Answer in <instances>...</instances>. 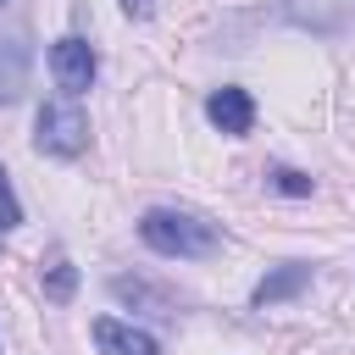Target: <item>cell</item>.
<instances>
[{
    "instance_id": "cell-7",
    "label": "cell",
    "mask_w": 355,
    "mask_h": 355,
    "mask_svg": "<svg viewBox=\"0 0 355 355\" xmlns=\"http://www.w3.org/2000/svg\"><path fill=\"white\" fill-rule=\"evenodd\" d=\"M22 89H28V44L0 39V105L22 100Z\"/></svg>"
},
{
    "instance_id": "cell-4",
    "label": "cell",
    "mask_w": 355,
    "mask_h": 355,
    "mask_svg": "<svg viewBox=\"0 0 355 355\" xmlns=\"http://www.w3.org/2000/svg\"><path fill=\"white\" fill-rule=\"evenodd\" d=\"M94 344H100V355H155V338L133 322H116V316L94 322Z\"/></svg>"
},
{
    "instance_id": "cell-1",
    "label": "cell",
    "mask_w": 355,
    "mask_h": 355,
    "mask_svg": "<svg viewBox=\"0 0 355 355\" xmlns=\"http://www.w3.org/2000/svg\"><path fill=\"white\" fill-rule=\"evenodd\" d=\"M139 239L155 255H178V261H194V255L216 250V227L211 222H200L194 211H166V205H155V211L139 216Z\"/></svg>"
},
{
    "instance_id": "cell-11",
    "label": "cell",
    "mask_w": 355,
    "mask_h": 355,
    "mask_svg": "<svg viewBox=\"0 0 355 355\" xmlns=\"http://www.w3.org/2000/svg\"><path fill=\"white\" fill-rule=\"evenodd\" d=\"M122 11H128V17H133V22H144V17H150V11H155V0H122Z\"/></svg>"
},
{
    "instance_id": "cell-5",
    "label": "cell",
    "mask_w": 355,
    "mask_h": 355,
    "mask_svg": "<svg viewBox=\"0 0 355 355\" xmlns=\"http://www.w3.org/2000/svg\"><path fill=\"white\" fill-rule=\"evenodd\" d=\"M205 116L222 128V133H250V122H255V100L244 94V89H216L211 100H205Z\"/></svg>"
},
{
    "instance_id": "cell-6",
    "label": "cell",
    "mask_w": 355,
    "mask_h": 355,
    "mask_svg": "<svg viewBox=\"0 0 355 355\" xmlns=\"http://www.w3.org/2000/svg\"><path fill=\"white\" fill-rule=\"evenodd\" d=\"M305 283H311V266H305V261H288V266H277L272 277L255 283V305H261V311H266V305H283V300H294Z\"/></svg>"
},
{
    "instance_id": "cell-9",
    "label": "cell",
    "mask_w": 355,
    "mask_h": 355,
    "mask_svg": "<svg viewBox=\"0 0 355 355\" xmlns=\"http://www.w3.org/2000/svg\"><path fill=\"white\" fill-rule=\"evenodd\" d=\"M17 222H22V205H17L11 178H6V166H0V233H6V227H17Z\"/></svg>"
},
{
    "instance_id": "cell-10",
    "label": "cell",
    "mask_w": 355,
    "mask_h": 355,
    "mask_svg": "<svg viewBox=\"0 0 355 355\" xmlns=\"http://www.w3.org/2000/svg\"><path fill=\"white\" fill-rule=\"evenodd\" d=\"M272 183H277L283 194H311V178H305V172H294V166H277V172H272Z\"/></svg>"
},
{
    "instance_id": "cell-2",
    "label": "cell",
    "mask_w": 355,
    "mask_h": 355,
    "mask_svg": "<svg viewBox=\"0 0 355 355\" xmlns=\"http://www.w3.org/2000/svg\"><path fill=\"white\" fill-rule=\"evenodd\" d=\"M89 144V116L72 100H50L33 122V150L39 155H78Z\"/></svg>"
},
{
    "instance_id": "cell-3",
    "label": "cell",
    "mask_w": 355,
    "mask_h": 355,
    "mask_svg": "<svg viewBox=\"0 0 355 355\" xmlns=\"http://www.w3.org/2000/svg\"><path fill=\"white\" fill-rule=\"evenodd\" d=\"M50 72H55V83L67 94H83L94 83V50L83 39H55L50 44Z\"/></svg>"
},
{
    "instance_id": "cell-12",
    "label": "cell",
    "mask_w": 355,
    "mask_h": 355,
    "mask_svg": "<svg viewBox=\"0 0 355 355\" xmlns=\"http://www.w3.org/2000/svg\"><path fill=\"white\" fill-rule=\"evenodd\" d=\"M0 6H6V0H0Z\"/></svg>"
},
{
    "instance_id": "cell-8",
    "label": "cell",
    "mask_w": 355,
    "mask_h": 355,
    "mask_svg": "<svg viewBox=\"0 0 355 355\" xmlns=\"http://www.w3.org/2000/svg\"><path fill=\"white\" fill-rule=\"evenodd\" d=\"M44 294H50L55 305H67V300L78 294V266H72V261H50V266H44Z\"/></svg>"
}]
</instances>
